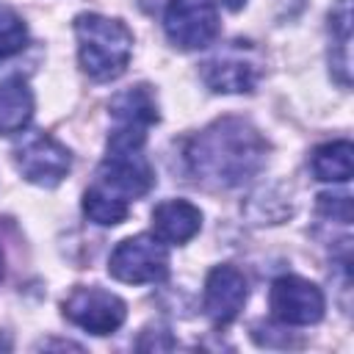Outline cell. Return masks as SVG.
<instances>
[{"instance_id":"6da1fadb","label":"cell","mask_w":354,"mask_h":354,"mask_svg":"<svg viewBox=\"0 0 354 354\" xmlns=\"http://www.w3.org/2000/svg\"><path fill=\"white\" fill-rule=\"evenodd\" d=\"M266 152V138L249 122L227 116L185 144V166L207 188H235L263 169Z\"/></svg>"},{"instance_id":"7a4b0ae2","label":"cell","mask_w":354,"mask_h":354,"mask_svg":"<svg viewBox=\"0 0 354 354\" xmlns=\"http://www.w3.org/2000/svg\"><path fill=\"white\" fill-rule=\"evenodd\" d=\"M77 36V61L80 69L94 80L119 77L133 55V33L122 19L102 14L75 17Z\"/></svg>"},{"instance_id":"3957f363","label":"cell","mask_w":354,"mask_h":354,"mask_svg":"<svg viewBox=\"0 0 354 354\" xmlns=\"http://www.w3.org/2000/svg\"><path fill=\"white\" fill-rule=\"evenodd\" d=\"M199 75L216 94H246L254 91L263 77V55L252 41L238 39L213 53L199 66Z\"/></svg>"},{"instance_id":"277c9868","label":"cell","mask_w":354,"mask_h":354,"mask_svg":"<svg viewBox=\"0 0 354 354\" xmlns=\"http://www.w3.org/2000/svg\"><path fill=\"white\" fill-rule=\"evenodd\" d=\"M108 271L127 285L160 282L169 274V252L158 235H133L111 252Z\"/></svg>"},{"instance_id":"5b68a950","label":"cell","mask_w":354,"mask_h":354,"mask_svg":"<svg viewBox=\"0 0 354 354\" xmlns=\"http://www.w3.org/2000/svg\"><path fill=\"white\" fill-rule=\"evenodd\" d=\"M113 130L108 136V149H141L147 130L158 122V102L149 86H136L113 97L111 102Z\"/></svg>"},{"instance_id":"8992f818","label":"cell","mask_w":354,"mask_h":354,"mask_svg":"<svg viewBox=\"0 0 354 354\" xmlns=\"http://www.w3.org/2000/svg\"><path fill=\"white\" fill-rule=\"evenodd\" d=\"M14 166L19 174L41 188H55L72 169L69 149L47 133H25L14 147Z\"/></svg>"},{"instance_id":"52a82bcc","label":"cell","mask_w":354,"mask_h":354,"mask_svg":"<svg viewBox=\"0 0 354 354\" xmlns=\"http://www.w3.org/2000/svg\"><path fill=\"white\" fill-rule=\"evenodd\" d=\"M163 30L180 50H205L216 41L221 22L210 0H171L163 11Z\"/></svg>"},{"instance_id":"ba28073f","label":"cell","mask_w":354,"mask_h":354,"mask_svg":"<svg viewBox=\"0 0 354 354\" xmlns=\"http://www.w3.org/2000/svg\"><path fill=\"white\" fill-rule=\"evenodd\" d=\"M268 304H271V315L288 326L318 324L326 310V299H324L321 288L315 282H310L304 277H293V274L274 279Z\"/></svg>"},{"instance_id":"9c48e42d","label":"cell","mask_w":354,"mask_h":354,"mask_svg":"<svg viewBox=\"0 0 354 354\" xmlns=\"http://www.w3.org/2000/svg\"><path fill=\"white\" fill-rule=\"evenodd\" d=\"M64 315H66V321H72L75 326H80L91 335H111L124 324L127 307L111 290L75 288L64 301Z\"/></svg>"},{"instance_id":"30bf717a","label":"cell","mask_w":354,"mask_h":354,"mask_svg":"<svg viewBox=\"0 0 354 354\" xmlns=\"http://www.w3.org/2000/svg\"><path fill=\"white\" fill-rule=\"evenodd\" d=\"M97 185L130 202L144 196L155 185V171L141 149H108L97 171Z\"/></svg>"},{"instance_id":"8fae6325","label":"cell","mask_w":354,"mask_h":354,"mask_svg":"<svg viewBox=\"0 0 354 354\" xmlns=\"http://www.w3.org/2000/svg\"><path fill=\"white\" fill-rule=\"evenodd\" d=\"M246 299H249V285L235 266H216L207 274L202 304H205V315L216 326L232 324L241 315Z\"/></svg>"},{"instance_id":"7c38bea8","label":"cell","mask_w":354,"mask_h":354,"mask_svg":"<svg viewBox=\"0 0 354 354\" xmlns=\"http://www.w3.org/2000/svg\"><path fill=\"white\" fill-rule=\"evenodd\" d=\"M152 230L163 243H188L202 230V213L185 199L160 202L152 210Z\"/></svg>"},{"instance_id":"4fadbf2b","label":"cell","mask_w":354,"mask_h":354,"mask_svg":"<svg viewBox=\"0 0 354 354\" xmlns=\"http://www.w3.org/2000/svg\"><path fill=\"white\" fill-rule=\"evenodd\" d=\"M33 91L22 77L0 80V136L22 133L33 119Z\"/></svg>"},{"instance_id":"5bb4252c","label":"cell","mask_w":354,"mask_h":354,"mask_svg":"<svg viewBox=\"0 0 354 354\" xmlns=\"http://www.w3.org/2000/svg\"><path fill=\"white\" fill-rule=\"evenodd\" d=\"M310 169L315 180L324 183H348L354 174V147L351 141H329L313 149Z\"/></svg>"},{"instance_id":"9a60e30c","label":"cell","mask_w":354,"mask_h":354,"mask_svg":"<svg viewBox=\"0 0 354 354\" xmlns=\"http://www.w3.org/2000/svg\"><path fill=\"white\" fill-rule=\"evenodd\" d=\"M332 28V72L340 86L351 83V0H337L329 14Z\"/></svg>"},{"instance_id":"2e32d148","label":"cell","mask_w":354,"mask_h":354,"mask_svg":"<svg viewBox=\"0 0 354 354\" xmlns=\"http://www.w3.org/2000/svg\"><path fill=\"white\" fill-rule=\"evenodd\" d=\"M83 213H86L94 224H100V227H116V224H122V221L127 218L130 202L94 183V185L83 194Z\"/></svg>"},{"instance_id":"e0dca14e","label":"cell","mask_w":354,"mask_h":354,"mask_svg":"<svg viewBox=\"0 0 354 354\" xmlns=\"http://www.w3.org/2000/svg\"><path fill=\"white\" fill-rule=\"evenodd\" d=\"M28 44V28L22 17L6 6H0V61L22 53Z\"/></svg>"},{"instance_id":"ac0fdd59","label":"cell","mask_w":354,"mask_h":354,"mask_svg":"<svg viewBox=\"0 0 354 354\" xmlns=\"http://www.w3.org/2000/svg\"><path fill=\"white\" fill-rule=\"evenodd\" d=\"M318 210L329 216L332 221L348 224L351 221V199L346 194H321L318 196Z\"/></svg>"},{"instance_id":"d6986e66","label":"cell","mask_w":354,"mask_h":354,"mask_svg":"<svg viewBox=\"0 0 354 354\" xmlns=\"http://www.w3.org/2000/svg\"><path fill=\"white\" fill-rule=\"evenodd\" d=\"M171 0H138V6L147 11V14H163L169 8Z\"/></svg>"},{"instance_id":"ffe728a7","label":"cell","mask_w":354,"mask_h":354,"mask_svg":"<svg viewBox=\"0 0 354 354\" xmlns=\"http://www.w3.org/2000/svg\"><path fill=\"white\" fill-rule=\"evenodd\" d=\"M221 6H227L230 11H241L246 6V0H221Z\"/></svg>"},{"instance_id":"44dd1931","label":"cell","mask_w":354,"mask_h":354,"mask_svg":"<svg viewBox=\"0 0 354 354\" xmlns=\"http://www.w3.org/2000/svg\"><path fill=\"white\" fill-rule=\"evenodd\" d=\"M0 279H3V254H0Z\"/></svg>"}]
</instances>
